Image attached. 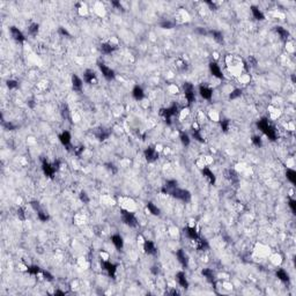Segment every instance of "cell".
I'll list each match as a JSON object with an SVG mask.
<instances>
[{
  "label": "cell",
  "mask_w": 296,
  "mask_h": 296,
  "mask_svg": "<svg viewBox=\"0 0 296 296\" xmlns=\"http://www.w3.org/2000/svg\"><path fill=\"white\" fill-rule=\"evenodd\" d=\"M183 89H184V94H185V97L189 103H193L196 101V94H194V88L193 84H190V82H186L183 86Z\"/></svg>",
  "instance_id": "obj_5"
},
{
  "label": "cell",
  "mask_w": 296,
  "mask_h": 296,
  "mask_svg": "<svg viewBox=\"0 0 296 296\" xmlns=\"http://www.w3.org/2000/svg\"><path fill=\"white\" fill-rule=\"evenodd\" d=\"M18 217H19L20 220H22V221L26 220V214H24V211H23V208H21V207H19V208H18Z\"/></svg>",
  "instance_id": "obj_46"
},
{
  "label": "cell",
  "mask_w": 296,
  "mask_h": 296,
  "mask_svg": "<svg viewBox=\"0 0 296 296\" xmlns=\"http://www.w3.org/2000/svg\"><path fill=\"white\" fill-rule=\"evenodd\" d=\"M176 280H177V282L179 283L181 287L185 289L189 288V282H187V279H186V275L184 272H178V273L176 274Z\"/></svg>",
  "instance_id": "obj_13"
},
{
  "label": "cell",
  "mask_w": 296,
  "mask_h": 296,
  "mask_svg": "<svg viewBox=\"0 0 296 296\" xmlns=\"http://www.w3.org/2000/svg\"><path fill=\"white\" fill-rule=\"evenodd\" d=\"M54 295H65V293L61 290H57V292H54Z\"/></svg>",
  "instance_id": "obj_58"
},
{
  "label": "cell",
  "mask_w": 296,
  "mask_h": 296,
  "mask_svg": "<svg viewBox=\"0 0 296 296\" xmlns=\"http://www.w3.org/2000/svg\"><path fill=\"white\" fill-rule=\"evenodd\" d=\"M122 220L126 226H129L131 228H134L138 226L137 217H134L133 213H130L127 211H122Z\"/></svg>",
  "instance_id": "obj_4"
},
{
  "label": "cell",
  "mask_w": 296,
  "mask_h": 296,
  "mask_svg": "<svg viewBox=\"0 0 296 296\" xmlns=\"http://www.w3.org/2000/svg\"><path fill=\"white\" fill-rule=\"evenodd\" d=\"M27 271H28V273L33 274V275H37V274L41 272V268H39L38 266H36V265H33V266H29Z\"/></svg>",
  "instance_id": "obj_33"
},
{
  "label": "cell",
  "mask_w": 296,
  "mask_h": 296,
  "mask_svg": "<svg viewBox=\"0 0 296 296\" xmlns=\"http://www.w3.org/2000/svg\"><path fill=\"white\" fill-rule=\"evenodd\" d=\"M167 194H170L174 198L178 199V200H182L184 202H189L191 200V193L187 190H184V189H179L178 186H176L171 190H168L166 192Z\"/></svg>",
  "instance_id": "obj_1"
},
{
  "label": "cell",
  "mask_w": 296,
  "mask_h": 296,
  "mask_svg": "<svg viewBox=\"0 0 296 296\" xmlns=\"http://www.w3.org/2000/svg\"><path fill=\"white\" fill-rule=\"evenodd\" d=\"M169 294H171V295H179V293L178 292H176V290H171Z\"/></svg>",
  "instance_id": "obj_60"
},
{
  "label": "cell",
  "mask_w": 296,
  "mask_h": 296,
  "mask_svg": "<svg viewBox=\"0 0 296 296\" xmlns=\"http://www.w3.org/2000/svg\"><path fill=\"white\" fill-rule=\"evenodd\" d=\"M184 232H185L186 236L189 237L190 239H193V241H197L200 236H199V234H198L197 229L193 227H186L185 229H184Z\"/></svg>",
  "instance_id": "obj_16"
},
{
  "label": "cell",
  "mask_w": 296,
  "mask_h": 296,
  "mask_svg": "<svg viewBox=\"0 0 296 296\" xmlns=\"http://www.w3.org/2000/svg\"><path fill=\"white\" fill-rule=\"evenodd\" d=\"M43 273V277H44V279L48 281H52L53 280V275L51 273H49L48 271H42Z\"/></svg>",
  "instance_id": "obj_47"
},
{
  "label": "cell",
  "mask_w": 296,
  "mask_h": 296,
  "mask_svg": "<svg viewBox=\"0 0 296 296\" xmlns=\"http://www.w3.org/2000/svg\"><path fill=\"white\" fill-rule=\"evenodd\" d=\"M101 265H102L103 270L108 272L109 277L115 279V277H116V271H117V265H116V264H112V263L110 262H102Z\"/></svg>",
  "instance_id": "obj_6"
},
{
  "label": "cell",
  "mask_w": 296,
  "mask_h": 296,
  "mask_svg": "<svg viewBox=\"0 0 296 296\" xmlns=\"http://www.w3.org/2000/svg\"><path fill=\"white\" fill-rule=\"evenodd\" d=\"M288 205L289 207H290V209H292L293 214H296V201L294 200V199H290V200L288 201Z\"/></svg>",
  "instance_id": "obj_45"
},
{
  "label": "cell",
  "mask_w": 296,
  "mask_h": 296,
  "mask_svg": "<svg viewBox=\"0 0 296 296\" xmlns=\"http://www.w3.org/2000/svg\"><path fill=\"white\" fill-rule=\"evenodd\" d=\"M111 4L114 5L116 8H118V9H123V6H122V4H120L119 1H111Z\"/></svg>",
  "instance_id": "obj_53"
},
{
  "label": "cell",
  "mask_w": 296,
  "mask_h": 296,
  "mask_svg": "<svg viewBox=\"0 0 296 296\" xmlns=\"http://www.w3.org/2000/svg\"><path fill=\"white\" fill-rule=\"evenodd\" d=\"M202 275L207 279V280L209 281V282H212V283H214V281H215V278H214V273H213L212 270H209V268H205V270H202Z\"/></svg>",
  "instance_id": "obj_27"
},
{
  "label": "cell",
  "mask_w": 296,
  "mask_h": 296,
  "mask_svg": "<svg viewBox=\"0 0 296 296\" xmlns=\"http://www.w3.org/2000/svg\"><path fill=\"white\" fill-rule=\"evenodd\" d=\"M206 4L211 7V9H217V5L214 4V3H212V1H206Z\"/></svg>",
  "instance_id": "obj_55"
},
{
  "label": "cell",
  "mask_w": 296,
  "mask_h": 296,
  "mask_svg": "<svg viewBox=\"0 0 296 296\" xmlns=\"http://www.w3.org/2000/svg\"><path fill=\"white\" fill-rule=\"evenodd\" d=\"M109 135H110V131L108 129H104V127H97V129L95 130V137L99 139V140L103 141L105 140V139H108L109 138Z\"/></svg>",
  "instance_id": "obj_10"
},
{
  "label": "cell",
  "mask_w": 296,
  "mask_h": 296,
  "mask_svg": "<svg viewBox=\"0 0 296 296\" xmlns=\"http://www.w3.org/2000/svg\"><path fill=\"white\" fill-rule=\"evenodd\" d=\"M196 31H197L198 34H200V35H207V34H208V33H207V31H206L205 29L202 28V27H198L197 29H196Z\"/></svg>",
  "instance_id": "obj_52"
},
{
  "label": "cell",
  "mask_w": 296,
  "mask_h": 296,
  "mask_svg": "<svg viewBox=\"0 0 296 296\" xmlns=\"http://www.w3.org/2000/svg\"><path fill=\"white\" fill-rule=\"evenodd\" d=\"M147 208H148V211L149 212L152 213L153 215H160V209L156 207L153 202H148L147 204Z\"/></svg>",
  "instance_id": "obj_32"
},
{
  "label": "cell",
  "mask_w": 296,
  "mask_h": 296,
  "mask_svg": "<svg viewBox=\"0 0 296 296\" xmlns=\"http://www.w3.org/2000/svg\"><path fill=\"white\" fill-rule=\"evenodd\" d=\"M275 274H277V277L279 278L281 281H283V282H288V281H289V275H288V273H287L286 271L278 270Z\"/></svg>",
  "instance_id": "obj_31"
},
{
  "label": "cell",
  "mask_w": 296,
  "mask_h": 296,
  "mask_svg": "<svg viewBox=\"0 0 296 296\" xmlns=\"http://www.w3.org/2000/svg\"><path fill=\"white\" fill-rule=\"evenodd\" d=\"M258 127L268 137V139H271V140H275V139H277V132H275V130H274V127H272V126L270 125V123H268V120H267L266 118H263V119L259 120Z\"/></svg>",
  "instance_id": "obj_2"
},
{
  "label": "cell",
  "mask_w": 296,
  "mask_h": 296,
  "mask_svg": "<svg viewBox=\"0 0 296 296\" xmlns=\"http://www.w3.org/2000/svg\"><path fill=\"white\" fill-rule=\"evenodd\" d=\"M160 26L162 27L163 29H171V28L175 27V23L171 22V21H162V22L160 23Z\"/></svg>",
  "instance_id": "obj_37"
},
{
  "label": "cell",
  "mask_w": 296,
  "mask_h": 296,
  "mask_svg": "<svg viewBox=\"0 0 296 296\" xmlns=\"http://www.w3.org/2000/svg\"><path fill=\"white\" fill-rule=\"evenodd\" d=\"M197 249L198 250H206V249H208L209 245H208V242L206 241L205 238H202V237H199V238L197 239Z\"/></svg>",
  "instance_id": "obj_28"
},
{
  "label": "cell",
  "mask_w": 296,
  "mask_h": 296,
  "mask_svg": "<svg viewBox=\"0 0 296 296\" xmlns=\"http://www.w3.org/2000/svg\"><path fill=\"white\" fill-rule=\"evenodd\" d=\"M145 157L148 162H155L156 160L159 159V153L156 152V149L153 146H149L145 151Z\"/></svg>",
  "instance_id": "obj_7"
},
{
  "label": "cell",
  "mask_w": 296,
  "mask_h": 296,
  "mask_svg": "<svg viewBox=\"0 0 296 296\" xmlns=\"http://www.w3.org/2000/svg\"><path fill=\"white\" fill-rule=\"evenodd\" d=\"M99 67H100V71L102 72L103 76H104L108 81H111V80L115 79V72L110 69V67H108L106 65L101 64V63L99 64Z\"/></svg>",
  "instance_id": "obj_8"
},
{
  "label": "cell",
  "mask_w": 296,
  "mask_h": 296,
  "mask_svg": "<svg viewBox=\"0 0 296 296\" xmlns=\"http://www.w3.org/2000/svg\"><path fill=\"white\" fill-rule=\"evenodd\" d=\"M252 144H253L256 147H262V139L259 137H257V135H254V137L252 138Z\"/></svg>",
  "instance_id": "obj_44"
},
{
  "label": "cell",
  "mask_w": 296,
  "mask_h": 296,
  "mask_svg": "<svg viewBox=\"0 0 296 296\" xmlns=\"http://www.w3.org/2000/svg\"><path fill=\"white\" fill-rule=\"evenodd\" d=\"M132 95L134 99L137 100V101H141V100L145 97V93H144V90H142V88L139 87V86H135V87L133 88Z\"/></svg>",
  "instance_id": "obj_23"
},
{
  "label": "cell",
  "mask_w": 296,
  "mask_h": 296,
  "mask_svg": "<svg viewBox=\"0 0 296 296\" xmlns=\"http://www.w3.org/2000/svg\"><path fill=\"white\" fill-rule=\"evenodd\" d=\"M156 268H157V267H155V266H154V267H152V272H153L154 274H157V273H159V270H156Z\"/></svg>",
  "instance_id": "obj_59"
},
{
  "label": "cell",
  "mask_w": 296,
  "mask_h": 296,
  "mask_svg": "<svg viewBox=\"0 0 296 296\" xmlns=\"http://www.w3.org/2000/svg\"><path fill=\"white\" fill-rule=\"evenodd\" d=\"M286 176H287V179H288L289 182L293 183V184H295L296 183V171L293 170V169H287V171H286Z\"/></svg>",
  "instance_id": "obj_30"
},
{
  "label": "cell",
  "mask_w": 296,
  "mask_h": 296,
  "mask_svg": "<svg viewBox=\"0 0 296 296\" xmlns=\"http://www.w3.org/2000/svg\"><path fill=\"white\" fill-rule=\"evenodd\" d=\"M111 241L114 245L116 247L117 250H122L123 247H124V241H123V237L120 235H114L111 237Z\"/></svg>",
  "instance_id": "obj_20"
},
{
  "label": "cell",
  "mask_w": 296,
  "mask_h": 296,
  "mask_svg": "<svg viewBox=\"0 0 296 296\" xmlns=\"http://www.w3.org/2000/svg\"><path fill=\"white\" fill-rule=\"evenodd\" d=\"M199 93H200V95L202 99H205V100L212 99L213 90L211 89V88L206 87V86H200V88H199Z\"/></svg>",
  "instance_id": "obj_19"
},
{
  "label": "cell",
  "mask_w": 296,
  "mask_h": 296,
  "mask_svg": "<svg viewBox=\"0 0 296 296\" xmlns=\"http://www.w3.org/2000/svg\"><path fill=\"white\" fill-rule=\"evenodd\" d=\"M59 140H60V142L64 145L65 147H69V144H71V134H69L67 131H65V132H63L60 135H59Z\"/></svg>",
  "instance_id": "obj_21"
},
{
  "label": "cell",
  "mask_w": 296,
  "mask_h": 296,
  "mask_svg": "<svg viewBox=\"0 0 296 296\" xmlns=\"http://www.w3.org/2000/svg\"><path fill=\"white\" fill-rule=\"evenodd\" d=\"M192 135H193V138L196 139V140L200 141V142H204V138L201 137L200 131H199V130H193V132H192Z\"/></svg>",
  "instance_id": "obj_39"
},
{
  "label": "cell",
  "mask_w": 296,
  "mask_h": 296,
  "mask_svg": "<svg viewBox=\"0 0 296 296\" xmlns=\"http://www.w3.org/2000/svg\"><path fill=\"white\" fill-rule=\"evenodd\" d=\"M33 102H34V101H29V102H28V104H29V106H30V108H34V103H33Z\"/></svg>",
  "instance_id": "obj_61"
},
{
  "label": "cell",
  "mask_w": 296,
  "mask_h": 296,
  "mask_svg": "<svg viewBox=\"0 0 296 296\" xmlns=\"http://www.w3.org/2000/svg\"><path fill=\"white\" fill-rule=\"evenodd\" d=\"M42 169H43V171H44L45 176H48V177H50V178H52L53 175H54V172H56V169L53 168L52 164L48 163L46 161H43Z\"/></svg>",
  "instance_id": "obj_11"
},
{
  "label": "cell",
  "mask_w": 296,
  "mask_h": 296,
  "mask_svg": "<svg viewBox=\"0 0 296 296\" xmlns=\"http://www.w3.org/2000/svg\"><path fill=\"white\" fill-rule=\"evenodd\" d=\"M251 12H252V15H253V18H254L256 20L263 21V20L265 19L264 14H263L262 11H260V9H259L258 7H256V6H252V7H251Z\"/></svg>",
  "instance_id": "obj_26"
},
{
  "label": "cell",
  "mask_w": 296,
  "mask_h": 296,
  "mask_svg": "<svg viewBox=\"0 0 296 296\" xmlns=\"http://www.w3.org/2000/svg\"><path fill=\"white\" fill-rule=\"evenodd\" d=\"M178 112V105L176 104V103H174L172 105L170 106V108H167V109H162L161 110V112H160V115L161 116H163L164 119H166V123H167L168 125H170L171 124V117L172 116H175V115Z\"/></svg>",
  "instance_id": "obj_3"
},
{
  "label": "cell",
  "mask_w": 296,
  "mask_h": 296,
  "mask_svg": "<svg viewBox=\"0 0 296 296\" xmlns=\"http://www.w3.org/2000/svg\"><path fill=\"white\" fill-rule=\"evenodd\" d=\"M37 217L41 221H42V222H46V221L49 220V215H48L45 212H43V211H38V212H37Z\"/></svg>",
  "instance_id": "obj_34"
},
{
  "label": "cell",
  "mask_w": 296,
  "mask_h": 296,
  "mask_svg": "<svg viewBox=\"0 0 296 296\" xmlns=\"http://www.w3.org/2000/svg\"><path fill=\"white\" fill-rule=\"evenodd\" d=\"M4 126L6 127V130H9V131H13V130L16 129V126L12 123H4Z\"/></svg>",
  "instance_id": "obj_50"
},
{
  "label": "cell",
  "mask_w": 296,
  "mask_h": 296,
  "mask_svg": "<svg viewBox=\"0 0 296 296\" xmlns=\"http://www.w3.org/2000/svg\"><path fill=\"white\" fill-rule=\"evenodd\" d=\"M202 175L208 179V182L211 183V184H215V181H217V179H215V176H214V174L209 170L208 168H204V169H202Z\"/></svg>",
  "instance_id": "obj_25"
},
{
  "label": "cell",
  "mask_w": 296,
  "mask_h": 296,
  "mask_svg": "<svg viewBox=\"0 0 296 296\" xmlns=\"http://www.w3.org/2000/svg\"><path fill=\"white\" fill-rule=\"evenodd\" d=\"M72 86L75 91H82V80L80 79L76 74H73L72 76Z\"/></svg>",
  "instance_id": "obj_18"
},
{
  "label": "cell",
  "mask_w": 296,
  "mask_h": 296,
  "mask_svg": "<svg viewBox=\"0 0 296 296\" xmlns=\"http://www.w3.org/2000/svg\"><path fill=\"white\" fill-rule=\"evenodd\" d=\"M241 95H242V90H241V89H235V90L232 91V94L229 95V99L235 100V99H237V97H239Z\"/></svg>",
  "instance_id": "obj_41"
},
{
  "label": "cell",
  "mask_w": 296,
  "mask_h": 296,
  "mask_svg": "<svg viewBox=\"0 0 296 296\" xmlns=\"http://www.w3.org/2000/svg\"><path fill=\"white\" fill-rule=\"evenodd\" d=\"M116 49H117V46L112 45V44H109V43H102L101 46H100V50H101V52H102L103 54H110V53L114 52Z\"/></svg>",
  "instance_id": "obj_14"
},
{
  "label": "cell",
  "mask_w": 296,
  "mask_h": 296,
  "mask_svg": "<svg viewBox=\"0 0 296 296\" xmlns=\"http://www.w3.org/2000/svg\"><path fill=\"white\" fill-rule=\"evenodd\" d=\"M29 34L33 35V36H36L38 34V24L37 23H33L29 27Z\"/></svg>",
  "instance_id": "obj_36"
},
{
  "label": "cell",
  "mask_w": 296,
  "mask_h": 296,
  "mask_svg": "<svg viewBox=\"0 0 296 296\" xmlns=\"http://www.w3.org/2000/svg\"><path fill=\"white\" fill-rule=\"evenodd\" d=\"M58 31H59V34L63 35V36H67V37H69V36H71L69 31L66 30L65 28H63V27H60V28H59V30H58Z\"/></svg>",
  "instance_id": "obj_51"
},
{
  "label": "cell",
  "mask_w": 296,
  "mask_h": 296,
  "mask_svg": "<svg viewBox=\"0 0 296 296\" xmlns=\"http://www.w3.org/2000/svg\"><path fill=\"white\" fill-rule=\"evenodd\" d=\"M106 168H108V169H109V170H111V171H112V172H114V174H115V172H116V171H117V169H116V168H115V166H114V164H112V163H108V164H106Z\"/></svg>",
  "instance_id": "obj_54"
},
{
  "label": "cell",
  "mask_w": 296,
  "mask_h": 296,
  "mask_svg": "<svg viewBox=\"0 0 296 296\" xmlns=\"http://www.w3.org/2000/svg\"><path fill=\"white\" fill-rule=\"evenodd\" d=\"M181 141H182V144L184 145V146H189V145H190V138L184 132L181 133Z\"/></svg>",
  "instance_id": "obj_35"
},
{
  "label": "cell",
  "mask_w": 296,
  "mask_h": 296,
  "mask_svg": "<svg viewBox=\"0 0 296 296\" xmlns=\"http://www.w3.org/2000/svg\"><path fill=\"white\" fill-rule=\"evenodd\" d=\"M274 30H275L278 34H279V36H280L281 39H283V41L288 39L289 33H288V30H286L285 28H282V27L278 26V27H275V28H274Z\"/></svg>",
  "instance_id": "obj_24"
},
{
  "label": "cell",
  "mask_w": 296,
  "mask_h": 296,
  "mask_svg": "<svg viewBox=\"0 0 296 296\" xmlns=\"http://www.w3.org/2000/svg\"><path fill=\"white\" fill-rule=\"evenodd\" d=\"M209 69H211V73L214 76H217V79H222L223 78V74H222L220 67H219V65L217 63H211L209 64Z\"/></svg>",
  "instance_id": "obj_15"
},
{
  "label": "cell",
  "mask_w": 296,
  "mask_h": 296,
  "mask_svg": "<svg viewBox=\"0 0 296 296\" xmlns=\"http://www.w3.org/2000/svg\"><path fill=\"white\" fill-rule=\"evenodd\" d=\"M84 81L87 82V84H93L94 81L96 80V74L94 71H91V69H87L86 72H84Z\"/></svg>",
  "instance_id": "obj_22"
},
{
  "label": "cell",
  "mask_w": 296,
  "mask_h": 296,
  "mask_svg": "<svg viewBox=\"0 0 296 296\" xmlns=\"http://www.w3.org/2000/svg\"><path fill=\"white\" fill-rule=\"evenodd\" d=\"M176 257H177V259H178V262L182 264V266H184V267H187V265H189L187 256H186L185 252H184L182 249H179V250L176 252Z\"/></svg>",
  "instance_id": "obj_17"
},
{
  "label": "cell",
  "mask_w": 296,
  "mask_h": 296,
  "mask_svg": "<svg viewBox=\"0 0 296 296\" xmlns=\"http://www.w3.org/2000/svg\"><path fill=\"white\" fill-rule=\"evenodd\" d=\"M144 250L147 254H153V256H155L156 252H157V249H156L155 244L153 243V242H151V241H145Z\"/></svg>",
  "instance_id": "obj_12"
},
{
  "label": "cell",
  "mask_w": 296,
  "mask_h": 296,
  "mask_svg": "<svg viewBox=\"0 0 296 296\" xmlns=\"http://www.w3.org/2000/svg\"><path fill=\"white\" fill-rule=\"evenodd\" d=\"M52 166H53V168L56 169V171H57L58 169H59V166H60V162H59V161H58V160H57V161H54V163H53Z\"/></svg>",
  "instance_id": "obj_56"
},
{
  "label": "cell",
  "mask_w": 296,
  "mask_h": 296,
  "mask_svg": "<svg viewBox=\"0 0 296 296\" xmlns=\"http://www.w3.org/2000/svg\"><path fill=\"white\" fill-rule=\"evenodd\" d=\"M63 117L64 118H69V108H67V105H63Z\"/></svg>",
  "instance_id": "obj_49"
},
{
  "label": "cell",
  "mask_w": 296,
  "mask_h": 296,
  "mask_svg": "<svg viewBox=\"0 0 296 296\" xmlns=\"http://www.w3.org/2000/svg\"><path fill=\"white\" fill-rule=\"evenodd\" d=\"M80 200L82 201L84 204H88V202H89V197H88V194L86 193V192H81V193H80Z\"/></svg>",
  "instance_id": "obj_43"
},
{
  "label": "cell",
  "mask_w": 296,
  "mask_h": 296,
  "mask_svg": "<svg viewBox=\"0 0 296 296\" xmlns=\"http://www.w3.org/2000/svg\"><path fill=\"white\" fill-rule=\"evenodd\" d=\"M30 205H31V207L36 211V212H38V211H41V205H39V202L38 201H30Z\"/></svg>",
  "instance_id": "obj_48"
},
{
  "label": "cell",
  "mask_w": 296,
  "mask_h": 296,
  "mask_svg": "<svg viewBox=\"0 0 296 296\" xmlns=\"http://www.w3.org/2000/svg\"><path fill=\"white\" fill-rule=\"evenodd\" d=\"M82 151H84V147H80L79 151H75V154H76L78 156H79L80 154H81V152H82Z\"/></svg>",
  "instance_id": "obj_57"
},
{
  "label": "cell",
  "mask_w": 296,
  "mask_h": 296,
  "mask_svg": "<svg viewBox=\"0 0 296 296\" xmlns=\"http://www.w3.org/2000/svg\"><path fill=\"white\" fill-rule=\"evenodd\" d=\"M229 124H230L229 119H223V120H221V129H222L223 132H228V130H229Z\"/></svg>",
  "instance_id": "obj_38"
},
{
  "label": "cell",
  "mask_w": 296,
  "mask_h": 296,
  "mask_svg": "<svg viewBox=\"0 0 296 296\" xmlns=\"http://www.w3.org/2000/svg\"><path fill=\"white\" fill-rule=\"evenodd\" d=\"M9 30H11L12 37L14 38L16 42H19V43L24 42V39H26L24 35H23L22 33H21V31H20L19 29L16 28V27H11V28H9Z\"/></svg>",
  "instance_id": "obj_9"
},
{
  "label": "cell",
  "mask_w": 296,
  "mask_h": 296,
  "mask_svg": "<svg viewBox=\"0 0 296 296\" xmlns=\"http://www.w3.org/2000/svg\"><path fill=\"white\" fill-rule=\"evenodd\" d=\"M209 34L212 35L213 36V38L217 41V43H220V44H222V43L224 42V39H223V35H222V33H220V31H217V30H212V31H209Z\"/></svg>",
  "instance_id": "obj_29"
},
{
  "label": "cell",
  "mask_w": 296,
  "mask_h": 296,
  "mask_svg": "<svg viewBox=\"0 0 296 296\" xmlns=\"http://www.w3.org/2000/svg\"><path fill=\"white\" fill-rule=\"evenodd\" d=\"M6 84H7V87L9 88V89H14V88H18V86H19L18 81H15V80H8Z\"/></svg>",
  "instance_id": "obj_42"
},
{
  "label": "cell",
  "mask_w": 296,
  "mask_h": 296,
  "mask_svg": "<svg viewBox=\"0 0 296 296\" xmlns=\"http://www.w3.org/2000/svg\"><path fill=\"white\" fill-rule=\"evenodd\" d=\"M226 175H227V178L230 179V181H234V179H237V176H236V172L234 170H227L226 171Z\"/></svg>",
  "instance_id": "obj_40"
}]
</instances>
